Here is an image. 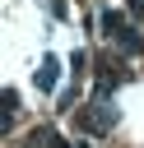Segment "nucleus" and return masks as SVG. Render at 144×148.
Here are the masks:
<instances>
[{
	"instance_id": "obj_1",
	"label": "nucleus",
	"mask_w": 144,
	"mask_h": 148,
	"mask_svg": "<svg viewBox=\"0 0 144 148\" xmlns=\"http://www.w3.org/2000/svg\"><path fill=\"white\" fill-rule=\"evenodd\" d=\"M74 125L84 130V134H111L116 125H121V106H116V97H88L79 111H74Z\"/></svg>"
},
{
	"instance_id": "obj_2",
	"label": "nucleus",
	"mask_w": 144,
	"mask_h": 148,
	"mask_svg": "<svg viewBox=\"0 0 144 148\" xmlns=\"http://www.w3.org/2000/svg\"><path fill=\"white\" fill-rule=\"evenodd\" d=\"M135 74H130V65L121 60V56H102L98 60V83H93V97H111L121 83H130Z\"/></svg>"
},
{
	"instance_id": "obj_3",
	"label": "nucleus",
	"mask_w": 144,
	"mask_h": 148,
	"mask_svg": "<svg viewBox=\"0 0 144 148\" xmlns=\"http://www.w3.org/2000/svg\"><path fill=\"white\" fill-rule=\"evenodd\" d=\"M33 83H37V92H51L60 83V60L56 56H42V65L33 69Z\"/></svg>"
},
{
	"instance_id": "obj_4",
	"label": "nucleus",
	"mask_w": 144,
	"mask_h": 148,
	"mask_svg": "<svg viewBox=\"0 0 144 148\" xmlns=\"http://www.w3.org/2000/svg\"><path fill=\"white\" fill-rule=\"evenodd\" d=\"M98 28H102V37H111V42H116V37L130 28V18H125L121 9H102V14H98Z\"/></svg>"
},
{
	"instance_id": "obj_5",
	"label": "nucleus",
	"mask_w": 144,
	"mask_h": 148,
	"mask_svg": "<svg viewBox=\"0 0 144 148\" xmlns=\"http://www.w3.org/2000/svg\"><path fill=\"white\" fill-rule=\"evenodd\" d=\"M23 148H60V134L51 125H37V130H28V143Z\"/></svg>"
},
{
	"instance_id": "obj_6",
	"label": "nucleus",
	"mask_w": 144,
	"mask_h": 148,
	"mask_svg": "<svg viewBox=\"0 0 144 148\" xmlns=\"http://www.w3.org/2000/svg\"><path fill=\"white\" fill-rule=\"evenodd\" d=\"M116 46H121L125 56H144V32H139V28L130 23V28H125V32L116 37Z\"/></svg>"
},
{
	"instance_id": "obj_7",
	"label": "nucleus",
	"mask_w": 144,
	"mask_h": 148,
	"mask_svg": "<svg viewBox=\"0 0 144 148\" xmlns=\"http://www.w3.org/2000/svg\"><path fill=\"white\" fill-rule=\"evenodd\" d=\"M0 102H5L0 111H5V130H9V125H14V116H19V88H5V92H0Z\"/></svg>"
},
{
	"instance_id": "obj_8",
	"label": "nucleus",
	"mask_w": 144,
	"mask_h": 148,
	"mask_svg": "<svg viewBox=\"0 0 144 148\" xmlns=\"http://www.w3.org/2000/svg\"><path fill=\"white\" fill-rule=\"evenodd\" d=\"M70 74H74V79L88 74V51H70Z\"/></svg>"
},
{
	"instance_id": "obj_9",
	"label": "nucleus",
	"mask_w": 144,
	"mask_h": 148,
	"mask_svg": "<svg viewBox=\"0 0 144 148\" xmlns=\"http://www.w3.org/2000/svg\"><path fill=\"white\" fill-rule=\"evenodd\" d=\"M42 9H46L51 18H70V5H65V0H42Z\"/></svg>"
},
{
	"instance_id": "obj_10",
	"label": "nucleus",
	"mask_w": 144,
	"mask_h": 148,
	"mask_svg": "<svg viewBox=\"0 0 144 148\" xmlns=\"http://www.w3.org/2000/svg\"><path fill=\"white\" fill-rule=\"evenodd\" d=\"M74 97H79V88H65L60 92V111H74Z\"/></svg>"
},
{
	"instance_id": "obj_11",
	"label": "nucleus",
	"mask_w": 144,
	"mask_h": 148,
	"mask_svg": "<svg viewBox=\"0 0 144 148\" xmlns=\"http://www.w3.org/2000/svg\"><path fill=\"white\" fill-rule=\"evenodd\" d=\"M125 5H130V14H135V18L144 23V0H125Z\"/></svg>"
},
{
	"instance_id": "obj_12",
	"label": "nucleus",
	"mask_w": 144,
	"mask_h": 148,
	"mask_svg": "<svg viewBox=\"0 0 144 148\" xmlns=\"http://www.w3.org/2000/svg\"><path fill=\"white\" fill-rule=\"evenodd\" d=\"M74 148H93V143H84V139H74Z\"/></svg>"
}]
</instances>
